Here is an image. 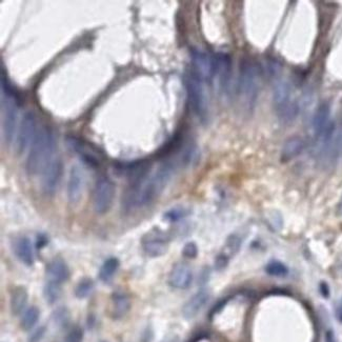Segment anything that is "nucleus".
<instances>
[{"label":"nucleus","instance_id":"f257e3e1","mask_svg":"<svg viewBox=\"0 0 342 342\" xmlns=\"http://www.w3.org/2000/svg\"><path fill=\"white\" fill-rule=\"evenodd\" d=\"M173 173V164L164 163L153 175H149L141 181L130 183L122 198V205L127 211H131L150 204L167 186Z\"/></svg>","mask_w":342,"mask_h":342},{"label":"nucleus","instance_id":"f03ea898","mask_svg":"<svg viewBox=\"0 0 342 342\" xmlns=\"http://www.w3.org/2000/svg\"><path fill=\"white\" fill-rule=\"evenodd\" d=\"M55 150L56 138L53 130L50 127L41 128L36 134L27 158L26 168L28 174L34 176L42 173L47 164L54 159Z\"/></svg>","mask_w":342,"mask_h":342},{"label":"nucleus","instance_id":"7ed1b4c3","mask_svg":"<svg viewBox=\"0 0 342 342\" xmlns=\"http://www.w3.org/2000/svg\"><path fill=\"white\" fill-rule=\"evenodd\" d=\"M259 82L260 72L258 66L252 60H242L238 80V95L246 106L253 107L257 101Z\"/></svg>","mask_w":342,"mask_h":342},{"label":"nucleus","instance_id":"20e7f679","mask_svg":"<svg viewBox=\"0 0 342 342\" xmlns=\"http://www.w3.org/2000/svg\"><path fill=\"white\" fill-rule=\"evenodd\" d=\"M185 85L190 107L195 115L203 120L207 114V99L204 91V81L191 71L185 76Z\"/></svg>","mask_w":342,"mask_h":342},{"label":"nucleus","instance_id":"39448f33","mask_svg":"<svg viewBox=\"0 0 342 342\" xmlns=\"http://www.w3.org/2000/svg\"><path fill=\"white\" fill-rule=\"evenodd\" d=\"M115 198L114 182L107 176H101L96 181L93 195L94 210L97 214L107 213L113 205Z\"/></svg>","mask_w":342,"mask_h":342},{"label":"nucleus","instance_id":"423d86ee","mask_svg":"<svg viewBox=\"0 0 342 342\" xmlns=\"http://www.w3.org/2000/svg\"><path fill=\"white\" fill-rule=\"evenodd\" d=\"M20 103H21L20 98L3 95L2 98L3 133L4 139L7 143H11L14 138L17 126L18 108Z\"/></svg>","mask_w":342,"mask_h":342},{"label":"nucleus","instance_id":"0eeeda50","mask_svg":"<svg viewBox=\"0 0 342 342\" xmlns=\"http://www.w3.org/2000/svg\"><path fill=\"white\" fill-rule=\"evenodd\" d=\"M191 59L193 72L204 82H212L215 78V57L207 53L192 48Z\"/></svg>","mask_w":342,"mask_h":342},{"label":"nucleus","instance_id":"6e6552de","mask_svg":"<svg viewBox=\"0 0 342 342\" xmlns=\"http://www.w3.org/2000/svg\"><path fill=\"white\" fill-rule=\"evenodd\" d=\"M64 174V162L61 158L57 157L47 164L42 172L41 186L46 195H53L59 185Z\"/></svg>","mask_w":342,"mask_h":342},{"label":"nucleus","instance_id":"1a4fd4ad","mask_svg":"<svg viewBox=\"0 0 342 342\" xmlns=\"http://www.w3.org/2000/svg\"><path fill=\"white\" fill-rule=\"evenodd\" d=\"M66 142L67 145L69 146V149L72 152L77 154L83 163L91 166L92 168H98L100 166L101 161L99 156L97 155V153L94 152V150H92L82 139L76 136L69 135L66 137Z\"/></svg>","mask_w":342,"mask_h":342},{"label":"nucleus","instance_id":"9d476101","mask_svg":"<svg viewBox=\"0 0 342 342\" xmlns=\"http://www.w3.org/2000/svg\"><path fill=\"white\" fill-rule=\"evenodd\" d=\"M141 246L145 254L150 257H160L168 248V239L160 231H152L143 236Z\"/></svg>","mask_w":342,"mask_h":342},{"label":"nucleus","instance_id":"9b49d317","mask_svg":"<svg viewBox=\"0 0 342 342\" xmlns=\"http://www.w3.org/2000/svg\"><path fill=\"white\" fill-rule=\"evenodd\" d=\"M36 117L33 112L24 114L18 130L16 146L18 153H23L36 137Z\"/></svg>","mask_w":342,"mask_h":342},{"label":"nucleus","instance_id":"f8f14e48","mask_svg":"<svg viewBox=\"0 0 342 342\" xmlns=\"http://www.w3.org/2000/svg\"><path fill=\"white\" fill-rule=\"evenodd\" d=\"M84 181L85 179H84L83 170L78 165L72 166L70 170L69 180H68V189H67L68 199L70 203L76 204L80 201L82 194H83Z\"/></svg>","mask_w":342,"mask_h":342},{"label":"nucleus","instance_id":"ddd939ff","mask_svg":"<svg viewBox=\"0 0 342 342\" xmlns=\"http://www.w3.org/2000/svg\"><path fill=\"white\" fill-rule=\"evenodd\" d=\"M193 282V273L186 263H177L168 275V284L178 290H186Z\"/></svg>","mask_w":342,"mask_h":342},{"label":"nucleus","instance_id":"4468645a","mask_svg":"<svg viewBox=\"0 0 342 342\" xmlns=\"http://www.w3.org/2000/svg\"><path fill=\"white\" fill-rule=\"evenodd\" d=\"M215 78L223 91H226L232 72V59L225 53H218L215 56Z\"/></svg>","mask_w":342,"mask_h":342},{"label":"nucleus","instance_id":"2eb2a0df","mask_svg":"<svg viewBox=\"0 0 342 342\" xmlns=\"http://www.w3.org/2000/svg\"><path fill=\"white\" fill-rule=\"evenodd\" d=\"M273 101L276 107V113L281 112L293 103H295L292 100V85L289 81L280 80L276 82L273 91Z\"/></svg>","mask_w":342,"mask_h":342},{"label":"nucleus","instance_id":"dca6fc26","mask_svg":"<svg viewBox=\"0 0 342 342\" xmlns=\"http://www.w3.org/2000/svg\"><path fill=\"white\" fill-rule=\"evenodd\" d=\"M46 276L48 281H53L58 284L66 282L70 278V268L63 259H53L46 265Z\"/></svg>","mask_w":342,"mask_h":342},{"label":"nucleus","instance_id":"f3484780","mask_svg":"<svg viewBox=\"0 0 342 342\" xmlns=\"http://www.w3.org/2000/svg\"><path fill=\"white\" fill-rule=\"evenodd\" d=\"M209 299H210L209 292L205 290L199 291L194 296H192L185 304V307L182 309L183 316L188 319L193 318V317L196 316L205 307V304L209 301Z\"/></svg>","mask_w":342,"mask_h":342},{"label":"nucleus","instance_id":"a211bd4d","mask_svg":"<svg viewBox=\"0 0 342 342\" xmlns=\"http://www.w3.org/2000/svg\"><path fill=\"white\" fill-rule=\"evenodd\" d=\"M14 253L17 258L28 266L34 263V253L32 242L28 237H19L14 242Z\"/></svg>","mask_w":342,"mask_h":342},{"label":"nucleus","instance_id":"6ab92c4d","mask_svg":"<svg viewBox=\"0 0 342 342\" xmlns=\"http://www.w3.org/2000/svg\"><path fill=\"white\" fill-rule=\"evenodd\" d=\"M131 301L124 292H115L112 295V313L115 319H120L130 311Z\"/></svg>","mask_w":342,"mask_h":342},{"label":"nucleus","instance_id":"aec40b11","mask_svg":"<svg viewBox=\"0 0 342 342\" xmlns=\"http://www.w3.org/2000/svg\"><path fill=\"white\" fill-rule=\"evenodd\" d=\"M304 141L302 138L295 136L287 140L281 151L282 161H290L299 156L304 150Z\"/></svg>","mask_w":342,"mask_h":342},{"label":"nucleus","instance_id":"412c9836","mask_svg":"<svg viewBox=\"0 0 342 342\" xmlns=\"http://www.w3.org/2000/svg\"><path fill=\"white\" fill-rule=\"evenodd\" d=\"M28 303V292L22 287L15 288L11 293L10 305L11 311L14 315H19Z\"/></svg>","mask_w":342,"mask_h":342},{"label":"nucleus","instance_id":"4be33fe9","mask_svg":"<svg viewBox=\"0 0 342 342\" xmlns=\"http://www.w3.org/2000/svg\"><path fill=\"white\" fill-rule=\"evenodd\" d=\"M119 260L115 257L107 258L99 270V279L103 283H109L119 268Z\"/></svg>","mask_w":342,"mask_h":342},{"label":"nucleus","instance_id":"5701e85b","mask_svg":"<svg viewBox=\"0 0 342 342\" xmlns=\"http://www.w3.org/2000/svg\"><path fill=\"white\" fill-rule=\"evenodd\" d=\"M39 316H40V312L37 308L36 307L29 308L26 312L23 313V316L21 318V327L24 329V331H30V329H32L35 326V324L37 323Z\"/></svg>","mask_w":342,"mask_h":342},{"label":"nucleus","instance_id":"b1692460","mask_svg":"<svg viewBox=\"0 0 342 342\" xmlns=\"http://www.w3.org/2000/svg\"><path fill=\"white\" fill-rule=\"evenodd\" d=\"M60 294H61L60 284L53 281L46 282V284L43 288V297L48 304L55 303L59 299Z\"/></svg>","mask_w":342,"mask_h":342},{"label":"nucleus","instance_id":"393cba45","mask_svg":"<svg viewBox=\"0 0 342 342\" xmlns=\"http://www.w3.org/2000/svg\"><path fill=\"white\" fill-rule=\"evenodd\" d=\"M94 290V281L90 278H83L78 282L75 289V296L79 299L89 297Z\"/></svg>","mask_w":342,"mask_h":342},{"label":"nucleus","instance_id":"a878e982","mask_svg":"<svg viewBox=\"0 0 342 342\" xmlns=\"http://www.w3.org/2000/svg\"><path fill=\"white\" fill-rule=\"evenodd\" d=\"M52 321L58 327H66L70 322V313L67 308L60 307L54 311L52 315Z\"/></svg>","mask_w":342,"mask_h":342},{"label":"nucleus","instance_id":"bb28decb","mask_svg":"<svg viewBox=\"0 0 342 342\" xmlns=\"http://www.w3.org/2000/svg\"><path fill=\"white\" fill-rule=\"evenodd\" d=\"M265 271L268 275L273 277H284L289 274V268L280 261H271L265 267Z\"/></svg>","mask_w":342,"mask_h":342},{"label":"nucleus","instance_id":"cd10ccee","mask_svg":"<svg viewBox=\"0 0 342 342\" xmlns=\"http://www.w3.org/2000/svg\"><path fill=\"white\" fill-rule=\"evenodd\" d=\"M189 214H190V211L187 210L186 207L177 206V207H173V209H170L167 212H165L164 219L169 222H177V221L181 220V219L187 217Z\"/></svg>","mask_w":342,"mask_h":342},{"label":"nucleus","instance_id":"c85d7f7f","mask_svg":"<svg viewBox=\"0 0 342 342\" xmlns=\"http://www.w3.org/2000/svg\"><path fill=\"white\" fill-rule=\"evenodd\" d=\"M240 242L241 241L237 236H231L226 241L225 251L222 252L221 254L223 256H225L227 259H230L232 256H234L238 252V250L240 248Z\"/></svg>","mask_w":342,"mask_h":342},{"label":"nucleus","instance_id":"c756f323","mask_svg":"<svg viewBox=\"0 0 342 342\" xmlns=\"http://www.w3.org/2000/svg\"><path fill=\"white\" fill-rule=\"evenodd\" d=\"M83 339V332L81 327L74 326L71 328V331L68 333L66 337V342H82Z\"/></svg>","mask_w":342,"mask_h":342},{"label":"nucleus","instance_id":"7c9ffc66","mask_svg":"<svg viewBox=\"0 0 342 342\" xmlns=\"http://www.w3.org/2000/svg\"><path fill=\"white\" fill-rule=\"evenodd\" d=\"M182 254L186 258L194 259V258H196L198 255V248L194 242H188L182 250Z\"/></svg>","mask_w":342,"mask_h":342},{"label":"nucleus","instance_id":"2f4dec72","mask_svg":"<svg viewBox=\"0 0 342 342\" xmlns=\"http://www.w3.org/2000/svg\"><path fill=\"white\" fill-rule=\"evenodd\" d=\"M44 333H45V327L44 326H40L38 328H36L35 331L31 334V336L29 337L28 342H39L42 339Z\"/></svg>","mask_w":342,"mask_h":342},{"label":"nucleus","instance_id":"473e14b6","mask_svg":"<svg viewBox=\"0 0 342 342\" xmlns=\"http://www.w3.org/2000/svg\"><path fill=\"white\" fill-rule=\"evenodd\" d=\"M47 244V238L44 234H40L37 236V240H36V248L38 250L44 248Z\"/></svg>","mask_w":342,"mask_h":342},{"label":"nucleus","instance_id":"72a5a7b5","mask_svg":"<svg viewBox=\"0 0 342 342\" xmlns=\"http://www.w3.org/2000/svg\"><path fill=\"white\" fill-rule=\"evenodd\" d=\"M320 291H321V293L323 294V296H325V297L328 296V287L325 283H321Z\"/></svg>","mask_w":342,"mask_h":342},{"label":"nucleus","instance_id":"f704fd0d","mask_svg":"<svg viewBox=\"0 0 342 342\" xmlns=\"http://www.w3.org/2000/svg\"><path fill=\"white\" fill-rule=\"evenodd\" d=\"M326 342H336L335 341V338H334V335L332 332H328L326 334Z\"/></svg>","mask_w":342,"mask_h":342},{"label":"nucleus","instance_id":"c9c22d12","mask_svg":"<svg viewBox=\"0 0 342 342\" xmlns=\"http://www.w3.org/2000/svg\"><path fill=\"white\" fill-rule=\"evenodd\" d=\"M338 319L342 322V299L340 301V305H339V309H338Z\"/></svg>","mask_w":342,"mask_h":342},{"label":"nucleus","instance_id":"e433bc0d","mask_svg":"<svg viewBox=\"0 0 342 342\" xmlns=\"http://www.w3.org/2000/svg\"><path fill=\"white\" fill-rule=\"evenodd\" d=\"M338 214L340 216H342V198H341V200L339 202V205H338Z\"/></svg>","mask_w":342,"mask_h":342},{"label":"nucleus","instance_id":"4c0bfd02","mask_svg":"<svg viewBox=\"0 0 342 342\" xmlns=\"http://www.w3.org/2000/svg\"><path fill=\"white\" fill-rule=\"evenodd\" d=\"M100 342H106V341H100Z\"/></svg>","mask_w":342,"mask_h":342}]
</instances>
